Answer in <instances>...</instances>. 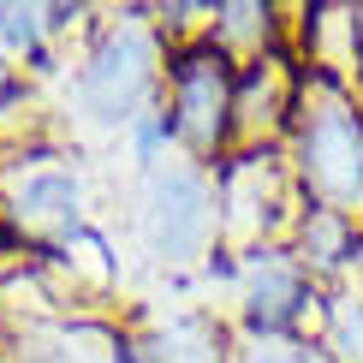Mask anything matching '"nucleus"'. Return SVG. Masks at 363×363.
Segmentation results:
<instances>
[{
	"label": "nucleus",
	"mask_w": 363,
	"mask_h": 363,
	"mask_svg": "<svg viewBox=\"0 0 363 363\" xmlns=\"http://www.w3.org/2000/svg\"><path fill=\"white\" fill-rule=\"evenodd\" d=\"M215 179H220V233L233 245V256L292 238L298 215H304V191H298V173L274 149L226 155L215 167Z\"/></svg>",
	"instance_id": "nucleus-5"
},
{
	"label": "nucleus",
	"mask_w": 363,
	"mask_h": 363,
	"mask_svg": "<svg viewBox=\"0 0 363 363\" xmlns=\"http://www.w3.org/2000/svg\"><path fill=\"white\" fill-rule=\"evenodd\" d=\"M233 304L245 334L280 340V334H304L310 315H322V286L304 274V262L286 245H262L233 256Z\"/></svg>",
	"instance_id": "nucleus-6"
},
{
	"label": "nucleus",
	"mask_w": 363,
	"mask_h": 363,
	"mask_svg": "<svg viewBox=\"0 0 363 363\" xmlns=\"http://www.w3.org/2000/svg\"><path fill=\"white\" fill-rule=\"evenodd\" d=\"M119 143H125V155H131V167H138V173H149V167H161V161H173V155H179V138H173L167 108L138 113V119H131V131H125Z\"/></svg>",
	"instance_id": "nucleus-14"
},
{
	"label": "nucleus",
	"mask_w": 363,
	"mask_h": 363,
	"mask_svg": "<svg viewBox=\"0 0 363 363\" xmlns=\"http://www.w3.org/2000/svg\"><path fill=\"white\" fill-rule=\"evenodd\" d=\"M208 42L226 54V60H262L280 48V12L262 6V0H226L215 6V18H208Z\"/></svg>",
	"instance_id": "nucleus-12"
},
{
	"label": "nucleus",
	"mask_w": 363,
	"mask_h": 363,
	"mask_svg": "<svg viewBox=\"0 0 363 363\" xmlns=\"http://www.w3.org/2000/svg\"><path fill=\"white\" fill-rule=\"evenodd\" d=\"M233 363H334L322 352V340H304V334H280V340H262V334H245L238 340Z\"/></svg>",
	"instance_id": "nucleus-15"
},
{
	"label": "nucleus",
	"mask_w": 363,
	"mask_h": 363,
	"mask_svg": "<svg viewBox=\"0 0 363 363\" xmlns=\"http://www.w3.org/2000/svg\"><path fill=\"white\" fill-rule=\"evenodd\" d=\"M357 96H363V89H357Z\"/></svg>",
	"instance_id": "nucleus-16"
},
{
	"label": "nucleus",
	"mask_w": 363,
	"mask_h": 363,
	"mask_svg": "<svg viewBox=\"0 0 363 363\" xmlns=\"http://www.w3.org/2000/svg\"><path fill=\"white\" fill-rule=\"evenodd\" d=\"M0 208L30 238H78L84 226V179L60 155H18L0 173Z\"/></svg>",
	"instance_id": "nucleus-7"
},
{
	"label": "nucleus",
	"mask_w": 363,
	"mask_h": 363,
	"mask_svg": "<svg viewBox=\"0 0 363 363\" xmlns=\"http://www.w3.org/2000/svg\"><path fill=\"white\" fill-rule=\"evenodd\" d=\"M167 36H161L155 12L125 6L113 18L96 24V36L84 42L78 66L66 84V108L78 125L125 138L131 119L161 108V89H167Z\"/></svg>",
	"instance_id": "nucleus-1"
},
{
	"label": "nucleus",
	"mask_w": 363,
	"mask_h": 363,
	"mask_svg": "<svg viewBox=\"0 0 363 363\" xmlns=\"http://www.w3.org/2000/svg\"><path fill=\"white\" fill-rule=\"evenodd\" d=\"M292 173L304 203L363 226V96L340 78L304 72L292 108Z\"/></svg>",
	"instance_id": "nucleus-2"
},
{
	"label": "nucleus",
	"mask_w": 363,
	"mask_h": 363,
	"mask_svg": "<svg viewBox=\"0 0 363 363\" xmlns=\"http://www.w3.org/2000/svg\"><path fill=\"white\" fill-rule=\"evenodd\" d=\"M286 250H292L298 262H304V274L328 292V286H340V280H352V274H357L363 226H357V220H345V215H334V208L304 203V215H298L292 238H286Z\"/></svg>",
	"instance_id": "nucleus-9"
},
{
	"label": "nucleus",
	"mask_w": 363,
	"mask_h": 363,
	"mask_svg": "<svg viewBox=\"0 0 363 363\" xmlns=\"http://www.w3.org/2000/svg\"><path fill=\"white\" fill-rule=\"evenodd\" d=\"M298 78H304V72H292V60H286L280 48L238 66V89H233V149H226V155H256V149H274V138H292Z\"/></svg>",
	"instance_id": "nucleus-8"
},
{
	"label": "nucleus",
	"mask_w": 363,
	"mask_h": 363,
	"mask_svg": "<svg viewBox=\"0 0 363 363\" xmlns=\"http://www.w3.org/2000/svg\"><path fill=\"white\" fill-rule=\"evenodd\" d=\"M131 363H226L220 328L208 315H167L161 328H149L125 345Z\"/></svg>",
	"instance_id": "nucleus-10"
},
{
	"label": "nucleus",
	"mask_w": 363,
	"mask_h": 363,
	"mask_svg": "<svg viewBox=\"0 0 363 363\" xmlns=\"http://www.w3.org/2000/svg\"><path fill=\"white\" fill-rule=\"evenodd\" d=\"M233 89H238V60H226L215 42L185 36L167 54V89H161V108L173 119L179 155L220 167L226 149H233Z\"/></svg>",
	"instance_id": "nucleus-4"
},
{
	"label": "nucleus",
	"mask_w": 363,
	"mask_h": 363,
	"mask_svg": "<svg viewBox=\"0 0 363 363\" xmlns=\"http://www.w3.org/2000/svg\"><path fill=\"white\" fill-rule=\"evenodd\" d=\"M322 352L334 363H363V274L322 292Z\"/></svg>",
	"instance_id": "nucleus-13"
},
{
	"label": "nucleus",
	"mask_w": 363,
	"mask_h": 363,
	"mask_svg": "<svg viewBox=\"0 0 363 363\" xmlns=\"http://www.w3.org/2000/svg\"><path fill=\"white\" fill-rule=\"evenodd\" d=\"M72 18H84V6H0V60H24V66L48 72L54 36Z\"/></svg>",
	"instance_id": "nucleus-11"
},
{
	"label": "nucleus",
	"mask_w": 363,
	"mask_h": 363,
	"mask_svg": "<svg viewBox=\"0 0 363 363\" xmlns=\"http://www.w3.org/2000/svg\"><path fill=\"white\" fill-rule=\"evenodd\" d=\"M138 256L161 274H196L226 233H220V179L191 155L138 173V208H131Z\"/></svg>",
	"instance_id": "nucleus-3"
}]
</instances>
